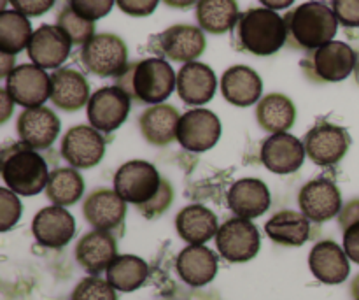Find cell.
<instances>
[{
  "label": "cell",
  "instance_id": "6da1fadb",
  "mask_svg": "<svg viewBox=\"0 0 359 300\" xmlns=\"http://www.w3.org/2000/svg\"><path fill=\"white\" fill-rule=\"evenodd\" d=\"M116 86L121 88L132 100L142 104H163L177 88V76L170 63L163 58H146L126 67L116 77Z\"/></svg>",
  "mask_w": 359,
  "mask_h": 300
},
{
  "label": "cell",
  "instance_id": "7a4b0ae2",
  "mask_svg": "<svg viewBox=\"0 0 359 300\" xmlns=\"http://www.w3.org/2000/svg\"><path fill=\"white\" fill-rule=\"evenodd\" d=\"M233 30L238 48L256 56L273 55L287 42L286 20L266 7H251L242 13Z\"/></svg>",
  "mask_w": 359,
  "mask_h": 300
},
{
  "label": "cell",
  "instance_id": "3957f363",
  "mask_svg": "<svg viewBox=\"0 0 359 300\" xmlns=\"http://www.w3.org/2000/svg\"><path fill=\"white\" fill-rule=\"evenodd\" d=\"M287 41L300 49L316 51L333 41L339 30V20L330 6L319 0H309L286 14Z\"/></svg>",
  "mask_w": 359,
  "mask_h": 300
},
{
  "label": "cell",
  "instance_id": "277c9868",
  "mask_svg": "<svg viewBox=\"0 0 359 300\" xmlns=\"http://www.w3.org/2000/svg\"><path fill=\"white\" fill-rule=\"evenodd\" d=\"M6 188L16 195L34 197L46 190L51 172L44 158L25 143L11 144L2 150V169H0Z\"/></svg>",
  "mask_w": 359,
  "mask_h": 300
},
{
  "label": "cell",
  "instance_id": "5b68a950",
  "mask_svg": "<svg viewBox=\"0 0 359 300\" xmlns=\"http://www.w3.org/2000/svg\"><path fill=\"white\" fill-rule=\"evenodd\" d=\"M81 62L88 72L98 77H118L126 70L128 48L116 34H95L81 48Z\"/></svg>",
  "mask_w": 359,
  "mask_h": 300
},
{
  "label": "cell",
  "instance_id": "8992f818",
  "mask_svg": "<svg viewBox=\"0 0 359 300\" xmlns=\"http://www.w3.org/2000/svg\"><path fill=\"white\" fill-rule=\"evenodd\" d=\"M161 181L163 178L153 164L146 160H132L116 171L114 190L126 204L142 206L156 195Z\"/></svg>",
  "mask_w": 359,
  "mask_h": 300
},
{
  "label": "cell",
  "instance_id": "52a82bcc",
  "mask_svg": "<svg viewBox=\"0 0 359 300\" xmlns=\"http://www.w3.org/2000/svg\"><path fill=\"white\" fill-rule=\"evenodd\" d=\"M356 51L342 41H332L312 53L309 60L307 76L319 83H339L347 79L356 69Z\"/></svg>",
  "mask_w": 359,
  "mask_h": 300
},
{
  "label": "cell",
  "instance_id": "ba28073f",
  "mask_svg": "<svg viewBox=\"0 0 359 300\" xmlns=\"http://www.w3.org/2000/svg\"><path fill=\"white\" fill-rule=\"evenodd\" d=\"M259 232L251 220L231 218L224 221L216 234L217 252L231 263H244L255 259L259 252Z\"/></svg>",
  "mask_w": 359,
  "mask_h": 300
},
{
  "label": "cell",
  "instance_id": "9c48e42d",
  "mask_svg": "<svg viewBox=\"0 0 359 300\" xmlns=\"http://www.w3.org/2000/svg\"><path fill=\"white\" fill-rule=\"evenodd\" d=\"M304 144L307 157L316 165L332 167L347 155L351 146V136L344 126L319 122L305 133Z\"/></svg>",
  "mask_w": 359,
  "mask_h": 300
},
{
  "label": "cell",
  "instance_id": "30bf717a",
  "mask_svg": "<svg viewBox=\"0 0 359 300\" xmlns=\"http://www.w3.org/2000/svg\"><path fill=\"white\" fill-rule=\"evenodd\" d=\"M132 98L119 86H104L91 95L86 105L88 119L98 132L111 133L126 122Z\"/></svg>",
  "mask_w": 359,
  "mask_h": 300
},
{
  "label": "cell",
  "instance_id": "8fae6325",
  "mask_svg": "<svg viewBox=\"0 0 359 300\" xmlns=\"http://www.w3.org/2000/svg\"><path fill=\"white\" fill-rule=\"evenodd\" d=\"M205 35L200 27L174 25L153 37V49L172 62H196L205 51Z\"/></svg>",
  "mask_w": 359,
  "mask_h": 300
},
{
  "label": "cell",
  "instance_id": "7c38bea8",
  "mask_svg": "<svg viewBox=\"0 0 359 300\" xmlns=\"http://www.w3.org/2000/svg\"><path fill=\"white\" fill-rule=\"evenodd\" d=\"M6 90L21 107H39L51 97V76L35 63H23L6 77Z\"/></svg>",
  "mask_w": 359,
  "mask_h": 300
},
{
  "label": "cell",
  "instance_id": "4fadbf2b",
  "mask_svg": "<svg viewBox=\"0 0 359 300\" xmlns=\"http://www.w3.org/2000/svg\"><path fill=\"white\" fill-rule=\"evenodd\" d=\"M221 137V122L209 109H191L181 116L177 143L191 153H205Z\"/></svg>",
  "mask_w": 359,
  "mask_h": 300
},
{
  "label": "cell",
  "instance_id": "5bb4252c",
  "mask_svg": "<svg viewBox=\"0 0 359 300\" xmlns=\"http://www.w3.org/2000/svg\"><path fill=\"white\" fill-rule=\"evenodd\" d=\"M60 153L74 169H93L105 155V139L93 126L76 125L63 136Z\"/></svg>",
  "mask_w": 359,
  "mask_h": 300
},
{
  "label": "cell",
  "instance_id": "9a60e30c",
  "mask_svg": "<svg viewBox=\"0 0 359 300\" xmlns=\"http://www.w3.org/2000/svg\"><path fill=\"white\" fill-rule=\"evenodd\" d=\"M83 216L93 230L121 232L126 216V202L116 190L98 188L84 199Z\"/></svg>",
  "mask_w": 359,
  "mask_h": 300
},
{
  "label": "cell",
  "instance_id": "2e32d148",
  "mask_svg": "<svg viewBox=\"0 0 359 300\" xmlns=\"http://www.w3.org/2000/svg\"><path fill=\"white\" fill-rule=\"evenodd\" d=\"M300 211L314 223L333 220L342 211V193L330 179H314L298 193Z\"/></svg>",
  "mask_w": 359,
  "mask_h": 300
},
{
  "label": "cell",
  "instance_id": "e0dca14e",
  "mask_svg": "<svg viewBox=\"0 0 359 300\" xmlns=\"http://www.w3.org/2000/svg\"><path fill=\"white\" fill-rule=\"evenodd\" d=\"M307 151L305 144L291 133H272L262 144L259 158L273 174H291L304 165Z\"/></svg>",
  "mask_w": 359,
  "mask_h": 300
},
{
  "label": "cell",
  "instance_id": "ac0fdd59",
  "mask_svg": "<svg viewBox=\"0 0 359 300\" xmlns=\"http://www.w3.org/2000/svg\"><path fill=\"white\" fill-rule=\"evenodd\" d=\"M72 42L58 25H41L28 42V56L41 69H56L69 58Z\"/></svg>",
  "mask_w": 359,
  "mask_h": 300
},
{
  "label": "cell",
  "instance_id": "d6986e66",
  "mask_svg": "<svg viewBox=\"0 0 359 300\" xmlns=\"http://www.w3.org/2000/svg\"><path fill=\"white\" fill-rule=\"evenodd\" d=\"M32 234L44 248L60 249L69 244L76 234V220L65 207H44L32 221Z\"/></svg>",
  "mask_w": 359,
  "mask_h": 300
},
{
  "label": "cell",
  "instance_id": "ffe728a7",
  "mask_svg": "<svg viewBox=\"0 0 359 300\" xmlns=\"http://www.w3.org/2000/svg\"><path fill=\"white\" fill-rule=\"evenodd\" d=\"M18 136L21 143L32 150H48L60 133V118L49 107L25 109L16 122Z\"/></svg>",
  "mask_w": 359,
  "mask_h": 300
},
{
  "label": "cell",
  "instance_id": "44dd1931",
  "mask_svg": "<svg viewBox=\"0 0 359 300\" xmlns=\"http://www.w3.org/2000/svg\"><path fill=\"white\" fill-rule=\"evenodd\" d=\"M118 256V244L111 232L91 230L79 239L76 246V260L88 274L100 276Z\"/></svg>",
  "mask_w": 359,
  "mask_h": 300
},
{
  "label": "cell",
  "instance_id": "7402d4cb",
  "mask_svg": "<svg viewBox=\"0 0 359 300\" xmlns=\"http://www.w3.org/2000/svg\"><path fill=\"white\" fill-rule=\"evenodd\" d=\"M90 83L77 70L63 67L51 74V97L49 100L65 112H76L90 102Z\"/></svg>",
  "mask_w": 359,
  "mask_h": 300
},
{
  "label": "cell",
  "instance_id": "603a6c76",
  "mask_svg": "<svg viewBox=\"0 0 359 300\" xmlns=\"http://www.w3.org/2000/svg\"><path fill=\"white\" fill-rule=\"evenodd\" d=\"M226 200L228 207L233 211L235 216L245 218V220L262 216L269 211L270 202H272L269 186L262 179L255 178H244L233 183L228 190Z\"/></svg>",
  "mask_w": 359,
  "mask_h": 300
},
{
  "label": "cell",
  "instance_id": "cb8c5ba5",
  "mask_svg": "<svg viewBox=\"0 0 359 300\" xmlns=\"http://www.w3.org/2000/svg\"><path fill=\"white\" fill-rule=\"evenodd\" d=\"M309 267L316 280L325 285H340L349 278V256L335 241H321L309 255Z\"/></svg>",
  "mask_w": 359,
  "mask_h": 300
},
{
  "label": "cell",
  "instance_id": "d4e9b609",
  "mask_svg": "<svg viewBox=\"0 0 359 300\" xmlns=\"http://www.w3.org/2000/svg\"><path fill=\"white\" fill-rule=\"evenodd\" d=\"M216 86V74L202 62L184 63L177 72V93L188 105H202L212 100Z\"/></svg>",
  "mask_w": 359,
  "mask_h": 300
},
{
  "label": "cell",
  "instance_id": "484cf974",
  "mask_svg": "<svg viewBox=\"0 0 359 300\" xmlns=\"http://www.w3.org/2000/svg\"><path fill=\"white\" fill-rule=\"evenodd\" d=\"M263 81L248 65H233L221 77V93L237 107H249L262 100Z\"/></svg>",
  "mask_w": 359,
  "mask_h": 300
},
{
  "label": "cell",
  "instance_id": "4316f807",
  "mask_svg": "<svg viewBox=\"0 0 359 300\" xmlns=\"http://www.w3.org/2000/svg\"><path fill=\"white\" fill-rule=\"evenodd\" d=\"M181 115L170 104H156L147 107L139 118V129L144 139L153 146H168L177 141Z\"/></svg>",
  "mask_w": 359,
  "mask_h": 300
},
{
  "label": "cell",
  "instance_id": "83f0119b",
  "mask_svg": "<svg viewBox=\"0 0 359 300\" xmlns=\"http://www.w3.org/2000/svg\"><path fill=\"white\" fill-rule=\"evenodd\" d=\"M177 273L189 287H205L216 278L217 259L203 244H189L177 256Z\"/></svg>",
  "mask_w": 359,
  "mask_h": 300
},
{
  "label": "cell",
  "instance_id": "f1b7e54d",
  "mask_svg": "<svg viewBox=\"0 0 359 300\" xmlns=\"http://www.w3.org/2000/svg\"><path fill=\"white\" fill-rule=\"evenodd\" d=\"M175 228L182 241L189 244H205L207 241L216 237L219 225L212 211L207 209L205 206L193 204L179 211L175 218Z\"/></svg>",
  "mask_w": 359,
  "mask_h": 300
},
{
  "label": "cell",
  "instance_id": "f546056e",
  "mask_svg": "<svg viewBox=\"0 0 359 300\" xmlns=\"http://www.w3.org/2000/svg\"><path fill=\"white\" fill-rule=\"evenodd\" d=\"M265 232L276 244L297 248L311 237V220L298 211H280L266 221Z\"/></svg>",
  "mask_w": 359,
  "mask_h": 300
},
{
  "label": "cell",
  "instance_id": "4dcf8cb0",
  "mask_svg": "<svg viewBox=\"0 0 359 300\" xmlns=\"http://www.w3.org/2000/svg\"><path fill=\"white\" fill-rule=\"evenodd\" d=\"M256 119H258V125L266 132H287L297 122V107H294L293 100L286 95L269 93L258 102Z\"/></svg>",
  "mask_w": 359,
  "mask_h": 300
},
{
  "label": "cell",
  "instance_id": "1f68e13d",
  "mask_svg": "<svg viewBox=\"0 0 359 300\" xmlns=\"http://www.w3.org/2000/svg\"><path fill=\"white\" fill-rule=\"evenodd\" d=\"M238 6L235 0H198L196 21L203 32L221 35L233 30L237 25Z\"/></svg>",
  "mask_w": 359,
  "mask_h": 300
},
{
  "label": "cell",
  "instance_id": "d6a6232c",
  "mask_svg": "<svg viewBox=\"0 0 359 300\" xmlns=\"http://www.w3.org/2000/svg\"><path fill=\"white\" fill-rule=\"evenodd\" d=\"M105 273H107V281L116 290L128 294L139 290L146 283L149 267L140 256L118 255Z\"/></svg>",
  "mask_w": 359,
  "mask_h": 300
},
{
  "label": "cell",
  "instance_id": "836d02e7",
  "mask_svg": "<svg viewBox=\"0 0 359 300\" xmlns=\"http://www.w3.org/2000/svg\"><path fill=\"white\" fill-rule=\"evenodd\" d=\"M84 193V181L76 169L60 167L49 174L46 195L53 206L67 207L79 202Z\"/></svg>",
  "mask_w": 359,
  "mask_h": 300
},
{
  "label": "cell",
  "instance_id": "e575fe53",
  "mask_svg": "<svg viewBox=\"0 0 359 300\" xmlns=\"http://www.w3.org/2000/svg\"><path fill=\"white\" fill-rule=\"evenodd\" d=\"M32 35V23L18 11H2L0 14V51L16 56L28 48Z\"/></svg>",
  "mask_w": 359,
  "mask_h": 300
},
{
  "label": "cell",
  "instance_id": "d590c367",
  "mask_svg": "<svg viewBox=\"0 0 359 300\" xmlns=\"http://www.w3.org/2000/svg\"><path fill=\"white\" fill-rule=\"evenodd\" d=\"M56 25L62 28L63 34L76 46H84L95 35V21L79 16L72 7L67 6L60 11Z\"/></svg>",
  "mask_w": 359,
  "mask_h": 300
},
{
  "label": "cell",
  "instance_id": "8d00e7d4",
  "mask_svg": "<svg viewBox=\"0 0 359 300\" xmlns=\"http://www.w3.org/2000/svg\"><path fill=\"white\" fill-rule=\"evenodd\" d=\"M70 300H118L116 288L98 276L84 278L74 288Z\"/></svg>",
  "mask_w": 359,
  "mask_h": 300
},
{
  "label": "cell",
  "instance_id": "74e56055",
  "mask_svg": "<svg viewBox=\"0 0 359 300\" xmlns=\"http://www.w3.org/2000/svg\"><path fill=\"white\" fill-rule=\"evenodd\" d=\"M172 202H174V188H172V185L167 179H163L156 195L149 202L142 204V206H137V211L144 218H147V220H156V218H160L172 206Z\"/></svg>",
  "mask_w": 359,
  "mask_h": 300
},
{
  "label": "cell",
  "instance_id": "f35d334b",
  "mask_svg": "<svg viewBox=\"0 0 359 300\" xmlns=\"http://www.w3.org/2000/svg\"><path fill=\"white\" fill-rule=\"evenodd\" d=\"M21 202L9 188H0V230L7 232L20 221Z\"/></svg>",
  "mask_w": 359,
  "mask_h": 300
},
{
  "label": "cell",
  "instance_id": "ab89813d",
  "mask_svg": "<svg viewBox=\"0 0 359 300\" xmlns=\"http://www.w3.org/2000/svg\"><path fill=\"white\" fill-rule=\"evenodd\" d=\"M116 0H69V6L76 11L79 16L90 21H97L107 16L114 7Z\"/></svg>",
  "mask_w": 359,
  "mask_h": 300
},
{
  "label": "cell",
  "instance_id": "60d3db41",
  "mask_svg": "<svg viewBox=\"0 0 359 300\" xmlns=\"http://www.w3.org/2000/svg\"><path fill=\"white\" fill-rule=\"evenodd\" d=\"M332 9L340 25L347 28L359 27V0H332Z\"/></svg>",
  "mask_w": 359,
  "mask_h": 300
},
{
  "label": "cell",
  "instance_id": "b9f144b4",
  "mask_svg": "<svg viewBox=\"0 0 359 300\" xmlns=\"http://www.w3.org/2000/svg\"><path fill=\"white\" fill-rule=\"evenodd\" d=\"M116 4L128 16L144 18L156 11L160 0H116Z\"/></svg>",
  "mask_w": 359,
  "mask_h": 300
},
{
  "label": "cell",
  "instance_id": "7bdbcfd3",
  "mask_svg": "<svg viewBox=\"0 0 359 300\" xmlns=\"http://www.w3.org/2000/svg\"><path fill=\"white\" fill-rule=\"evenodd\" d=\"M9 2L18 13L25 14L27 18H35L48 13L56 0H9Z\"/></svg>",
  "mask_w": 359,
  "mask_h": 300
},
{
  "label": "cell",
  "instance_id": "ee69618b",
  "mask_svg": "<svg viewBox=\"0 0 359 300\" xmlns=\"http://www.w3.org/2000/svg\"><path fill=\"white\" fill-rule=\"evenodd\" d=\"M344 252L349 256L351 262L359 266V221L349 225L344 230Z\"/></svg>",
  "mask_w": 359,
  "mask_h": 300
},
{
  "label": "cell",
  "instance_id": "f6af8a7d",
  "mask_svg": "<svg viewBox=\"0 0 359 300\" xmlns=\"http://www.w3.org/2000/svg\"><path fill=\"white\" fill-rule=\"evenodd\" d=\"M339 216H340L339 220H340V225H342V230H346L349 225L359 221V200H353V202L347 204L346 207H342Z\"/></svg>",
  "mask_w": 359,
  "mask_h": 300
},
{
  "label": "cell",
  "instance_id": "bcb514c9",
  "mask_svg": "<svg viewBox=\"0 0 359 300\" xmlns=\"http://www.w3.org/2000/svg\"><path fill=\"white\" fill-rule=\"evenodd\" d=\"M16 102L13 100V97L9 95V91L4 88L2 91H0V105H2V115H0V123H6L7 119H9L11 112H13V107Z\"/></svg>",
  "mask_w": 359,
  "mask_h": 300
},
{
  "label": "cell",
  "instance_id": "7dc6e473",
  "mask_svg": "<svg viewBox=\"0 0 359 300\" xmlns=\"http://www.w3.org/2000/svg\"><path fill=\"white\" fill-rule=\"evenodd\" d=\"M14 69H16L14 67V56L2 53V56H0V74H2V77L9 76Z\"/></svg>",
  "mask_w": 359,
  "mask_h": 300
},
{
  "label": "cell",
  "instance_id": "c3c4849f",
  "mask_svg": "<svg viewBox=\"0 0 359 300\" xmlns=\"http://www.w3.org/2000/svg\"><path fill=\"white\" fill-rule=\"evenodd\" d=\"M266 9L272 11H280V9H287L290 6H293L294 0H259Z\"/></svg>",
  "mask_w": 359,
  "mask_h": 300
},
{
  "label": "cell",
  "instance_id": "681fc988",
  "mask_svg": "<svg viewBox=\"0 0 359 300\" xmlns=\"http://www.w3.org/2000/svg\"><path fill=\"white\" fill-rule=\"evenodd\" d=\"M168 7H174V9H188V7L198 4V0H163Z\"/></svg>",
  "mask_w": 359,
  "mask_h": 300
},
{
  "label": "cell",
  "instance_id": "f907efd6",
  "mask_svg": "<svg viewBox=\"0 0 359 300\" xmlns=\"http://www.w3.org/2000/svg\"><path fill=\"white\" fill-rule=\"evenodd\" d=\"M351 295H353L354 300H359V274L351 283Z\"/></svg>",
  "mask_w": 359,
  "mask_h": 300
}]
</instances>
